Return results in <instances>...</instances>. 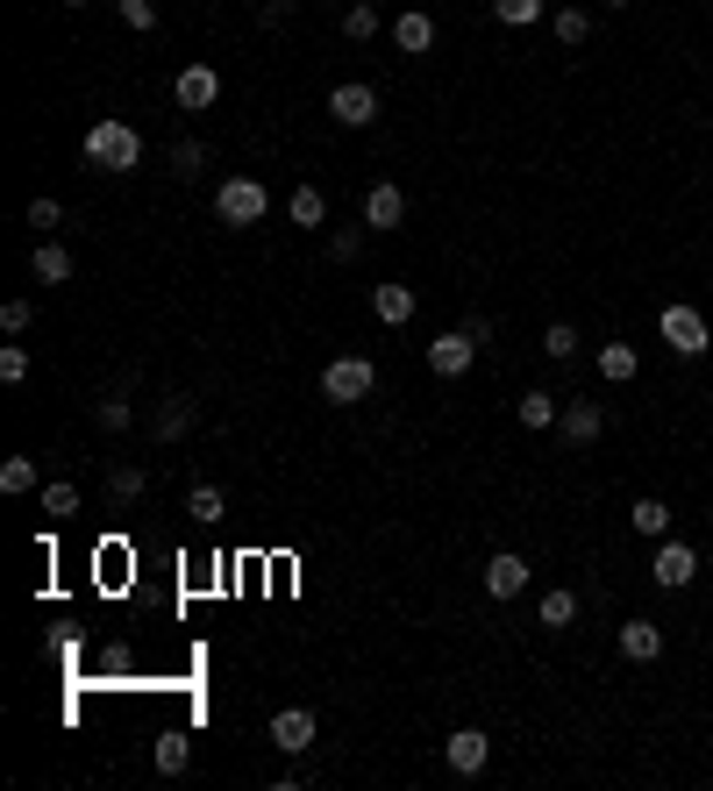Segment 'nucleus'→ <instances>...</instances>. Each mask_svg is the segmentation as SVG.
<instances>
[{
    "label": "nucleus",
    "instance_id": "obj_20",
    "mask_svg": "<svg viewBox=\"0 0 713 791\" xmlns=\"http://www.w3.org/2000/svg\"><path fill=\"white\" fill-rule=\"evenodd\" d=\"M514 414H521V429H557V421H564V407H557V392H521V407H514Z\"/></svg>",
    "mask_w": 713,
    "mask_h": 791
},
{
    "label": "nucleus",
    "instance_id": "obj_27",
    "mask_svg": "<svg viewBox=\"0 0 713 791\" xmlns=\"http://www.w3.org/2000/svg\"><path fill=\"white\" fill-rule=\"evenodd\" d=\"M43 513H51V521H72V513H79V485H72V478L43 485Z\"/></svg>",
    "mask_w": 713,
    "mask_h": 791
},
{
    "label": "nucleus",
    "instance_id": "obj_3",
    "mask_svg": "<svg viewBox=\"0 0 713 791\" xmlns=\"http://www.w3.org/2000/svg\"><path fill=\"white\" fill-rule=\"evenodd\" d=\"M657 336L671 343L678 357H706V349H713V328H706V314H700V307H678V300H671V307L657 314Z\"/></svg>",
    "mask_w": 713,
    "mask_h": 791
},
{
    "label": "nucleus",
    "instance_id": "obj_28",
    "mask_svg": "<svg viewBox=\"0 0 713 791\" xmlns=\"http://www.w3.org/2000/svg\"><path fill=\"white\" fill-rule=\"evenodd\" d=\"M193 763V749H186V735H158V778H179V770Z\"/></svg>",
    "mask_w": 713,
    "mask_h": 791
},
{
    "label": "nucleus",
    "instance_id": "obj_14",
    "mask_svg": "<svg viewBox=\"0 0 713 791\" xmlns=\"http://www.w3.org/2000/svg\"><path fill=\"white\" fill-rule=\"evenodd\" d=\"M371 314L386 328H407L421 314V300H414V285H371Z\"/></svg>",
    "mask_w": 713,
    "mask_h": 791
},
{
    "label": "nucleus",
    "instance_id": "obj_31",
    "mask_svg": "<svg viewBox=\"0 0 713 791\" xmlns=\"http://www.w3.org/2000/svg\"><path fill=\"white\" fill-rule=\"evenodd\" d=\"M94 421H100V429H108V435H121V429H129V400H121V392H108V400H94Z\"/></svg>",
    "mask_w": 713,
    "mask_h": 791
},
{
    "label": "nucleus",
    "instance_id": "obj_43",
    "mask_svg": "<svg viewBox=\"0 0 713 791\" xmlns=\"http://www.w3.org/2000/svg\"><path fill=\"white\" fill-rule=\"evenodd\" d=\"M606 8H628V0H606Z\"/></svg>",
    "mask_w": 713,
    "mask_h": 791
},
{
    "label": "nucleus",
    "instance_id": "obj_10",
    "mask_svg": "<svg viewBox=\"0 0 713 791\" xmlns=\"http://www.w3.org/2000/svg\"><path fill=\"white\" fill-rule=\"evenodd\" d=\"M172 94H179V108H186V115H207V108L222 100V72H215V65H186Z\"/></svg>",
    "mask_w": 713,
    "mask_h": 791
},
{
    "label": "nucleus",
    "instance_id": "obj_37",
    "mask_svg": "<svg viewBox=\"0 0 713 791\" xmlns=\"http://www.w3.org/2000/svg\"><path fill=\"white\" fill-rule=\"evenodd\" d=\"M22 378H29V349L8 343V349H0V386H22Z\"/></svg>",
    "mask_w": 713,
    "mask_h": 791
},
{
    "label": "nucleus",
    "instance_id": "obj_21",
    "mask_svg": "<svg viewBox=\"0 0 713 791\" xmlns=\"http://www.w3.org/2000/svg\"><path fill=\"white\" fill-rule=\"evenodd\" d=\"M579 592H564V585H557V592H542V606H536V620H542V628H571V620H579Z\"/></svg>",
    "mask_w": 713,
    "mask_h": 791
},
{
    "label": "nucleus",
    "instance_id": "obj_13",
    "mask_svg": "<svg viewBox=\"0 0 713 791\" xmlns=\"http://www.w3.org/2000/svg\"><path fill=\"white\" fill-rule=\"evenodd\" d=\"M485 592H493V599H521V592H528V556L499 550L493 564H485Z\"/></svg>",
    "mask_w": 713,
    "mask_h": 791
},
{
    "label": "nucleus",
    "instance_id": "obj_26",
    "mask_svg": "<svg viewBox=\"0 0 713 791\" xmlns=\"http://www.w3.org/2000/svg\"><path fill=\"white\" fill-rule=\"evenodd\" d=\"M343 36H350V43H371L378 36V8H371V0H350V8H343Z\"/></svg>",
    "mask_w": 713,
    "mask_h": 791
},
{
    "label": "nucleus",
    "instance_id": "obj_2",
    "mask_svg": "<svg viewBox=\"0 0 713 791\" xmlns=\"http://www.w3.org/2000/svg\"><path fill=\"white\" fill-rule=\"evenodd\" d=\"M215 215L229 221V228H257V221L271 215V193L257 186V178H222V186H215Z\"/></svg>",
    "mask_w": 713,
    "mask_h": 791
},
{
    "label": "nucleus",
    "instance_id": "obj_11",
    "mask_svg": "<svg viewBox=\"0 0 713 791\" xmlns=\"http://www.w3.org/2000/svg\"><path fill=\"white\" fill-rule=\"evenodd\" d=\"M485 756H493V741H485V727H457V735L443 741V763L457 770V778H478Z\"/></svg>",
    "mask_w": 713,
    "mask_h": 791
},
{
    "label": "nucleus",
    "instance_id": "obj_19",
    "mask_svg": "<svg viewBox=\"0 0 713 791\" xmlns=\"http://www.w3.org/2000/svg\"><path fill=\"white\" fill-rule=\"evenodd\" d=\"M628 521H635V535H649V542H663V535H671V507H663L657 492H649V499H635V507H628Z\"/></svg>",
    "mask_w": 713,
    "mask_h": 791
},
{
    "label": "nucleus",
    "instance_id": "obj_5",
    "mask_svg": "<svg viewBox=\"0 0 713 791\" xmlns=\"http://www.w3.org/2000/svg\"><path fill=\"white\" fill-rule=\"evenodd\" d=\"M649 577H657L663 592H685L692 577H700V556H692V542H671V535H663V542H657V564H649Z\"/></svg>",
    "mask_w": 713,
    "mask_h": 791
},
{
    "label": "nucleus",
    "instance_id": "obj_8",
    "mask_svg": "<svg viewBox=\"0 0 713 791\" xmlns=\"http://www.w3.org/2000/svg\"><path fill=\"white\" fill-rule=\"evenodd\" d=\"M271 749H279V756H307V749H314V713H307V706L271 713Z\"/></svg>",
    "mask_w": 713,
    "mask_h": 791
},
{
    "label": "nucleus",
    "instance_id": "obj_33",
    "mask_svg": "<svg viewBox=\"0 0 713 791\" xmlns=\"http://www.w3.org/2000/svg\"><path fill=\"white\" fill-rule=\"evenodd\" d=\"M493 14L507 29H528V22H542V0H493Z\"/></svg>",
    "mask_w": 713,
    "mask_h": 791
},
{
    "label": "nucleus",
    "instance_id": "obj_16",
    "mask_svg": "<svg viewBox=\"0 0 713 791\" xmlns=\"http://www.w3.org/2000/svg\"><path fill=\"white\" fill-rule=\"evenodd\" d=\"M392 51H407V57H429L435 51V22L421 8H407L400 22H392Z\"/></svg>",
    "mask_w": 713,
    "mask_h": 791
},
{
    "label": "nucleus",
    "instance_id": "obj_4",
    "mask_svg": "<svg viewBox=\"0 0 713 791\" xmlns=\"http://www.w3.org/2000/svg\"><path fill=\"white\" fill-rule=\"evenodd\" d=\"M371 386H378V371L364 357H336L322 371V400H336V407H357V400H371Z\"/></svg>",
    "mask_w": 713,
    "mask_h": 791
},
{
    "label": "nucleus",
    "instance_id": "obj_23",
    "mask_svg": "<svg viewBox=\"0 0 713 791\" xmlns=\"http://www.w3.org/2000/svg\"><path fill=\"white\" fill-rule=\"evenodd\" d=\"M143 492H150V470H136V464H121L115 478H108V499H115L121 513H129V507H136V499H143Z\"/></svg>",
    "mask_w": 713,
    "mask_h": 791
},
{
    "label": "nucleus",
    "instance_id": "obj_40",
    "mask_svg": "<svg viewBox=\"0 0 713 791\" xmlns=\"http://www.w3.org/2000/svg\"><path fill=\"white\" fill-rule=\"evenodd\" d=\"M293 8H300V0H264V8H257V22L271 29V22H285V14H293Z\"/></svg>",
    "mask_w": 713,
    "mask_h": 791
},
{
    "label": "nucleus",
    "instance_id": "obj_22",
    "mask_svg": "<svg viewBox=\"0 0 713 791\" xmlns=\"http://www.w3.org/2000/svg\"><path fill=\"white\" fill-rule=\"evenodd\" d=\"M285 215H293V228H322V221H328V201H322V186H293V201H285Z\"/></svg>",
    "mask_w": 713,
    "mask_h": 791
},
{
    "label": "nucleus",
    "instance_id": "obj_34",
    "mask_svg": "<svg viewBox=\"0 0 713 791\" xmlns=\"http://www.w3.org/2000/svg\"><path fill=\"white\" fill-rule=\"evenodd\" d=\"M542 357H557V364L579 357V328H571V322H550V336H542Z\"/></svg>",
    "mask_w": 713,
    "mask_h": 791
},
{
    "label": "nucleus",
    "instance_id": "obj_24",
    "mask_svg": "<svg viewBox=\"0 0 713 791\" xmlns=\"http://www.w3.org/2000/svg\"><path fill=\"white\" fill-rule=\"evenodd\" d=\"M186 513H193L201 528H215L222 513H229V499H222V485H193V492H186Z\"/></svg>",
    "mask_w": 713,
    "mask_h": 791
},
{
    "label": "nucleus",
    "instance_id": "obj_30",
    "mask_svg": "<svg viewBox=\"0 0 713 791\" xmlns=\"http://www.w3.org/2000/svg\"><path fill=\"white\" fill-rule=\"evenodd\" d=\"M36 485V456H8L0 464V492H29Z\"/></svg>",
    "mask_w": 713,
    "mask_h": 791
},
{
    "label": "nucleus",
    "instance_id": "obj_41",
    "mask_svg": "<svg viewBox=\"0 0 713 791\" xmlns=\"http://www.w3.org/2000/svg\"><path fill=\"white\" fill-rule=\"evenodd\" d=\"M464 336L485 349V343H493V322H485V314H464Z\"/></svg>",
    "mask_w": 713,
    "mask_h": 791
},
{
    "label": "nucleus",
    "instance_id": "obj_9",
    "mask_svg": "<svg viewBox=\"0 0 713 791\" xmlns=\"http://www.w3.org/2000/svg\"><path fill=\"white\" fill-rule=\"evenodd\" d=\"M328 115L343 121V129H371L378 121V94L364 79H350V86H336V94H328Z\"/></svg>",
    "mask_w": 713,
    "mask_h": 791
},
{
    "label": "nucleus",
    "instance_id": "obj_25",
    "mask_svg": "<svg viewBox=\"0 0 713 791\" xmlns=\"http://www.w3.org/2000/svg\"><path fill=\"white\" fill-rule=\"evenodd\" d=\"M186 429H193V400H164V414H158V443H186Z\"/></svg>",
    "mask_w": 713,
    "mask_h": 791
},
{
    "label": "nucleus",
    "instance_id": "obj_7",
    "mask_svg": "<svg viewBox=\"0 0 713 791\" xmlns=\"http://www.w3.org/2000/svg\"><path fill=\"white\" fill-rule=\"evenodd\" d=\"M472 364H478V343L464 336V328H450V336L429 343V371H435V378H464Z\"/></svg>",
    "mask_w": 713,
    "mask_h": 791
},
{
    "label": "nucleus",
    "instance_id": "obj_38",
    "mask_svg": "<svg viewBox=\"0 0 713 791\" xmlns=\"http://www.w3.org/2000/svg\"><path fill=\"white\" fill-rule=\"evenodd\" d=\"M57 221H65V207H57L51 193H43V201H29V228H43V236H51Z\"/></svg>",
    "mask_w": 713,
    "mask_h": 791
},
{
    "label": "nucleus",
    "instance_id": "obj_17",
    "mask_svg": "<svg viewBox=\"0 0 713 791\" xmlns=\"http://www.w3.org/2000/svg\"><path fill=\"white\" fill-rule=\"evenodd\" d=\"M29 271H36L43 285H65V279H72V250H65V242H51V236H43L36 250H29Z\"/></svg>",
    "mask_w": 713,
    "mask_h": 791
},
{
    "label": "nucleus",
    "instance_id": "obj_35",
    "mask_svg": "<svg viewBox=\"0 0 713 791\" xmlns=\"http://www.w3.org/2000/svg\"><path fill=\"white\" fill-rule=\"evenodd\" d=\"M328 257H336V264H357L364 257V228H336V236H328Z\"/></svg>",
    "mask_w": 713,
    "mask_h": 791
},
{
    "label": "nucleus",
    "instance_id": "obj_1",
    "mask_svg": "<svg viewBox=\"0 0 713 791\" xmlns=\"http://www.w3.org/2000/svg\"><path fill=\"white\" fill-rule=\"evenodd\" d=\"M79 150H86V164H100V172H136V164H143V136H136L121 115H100Z\"/></svg>",
    "mask_w": 713,
    "mask_h": 791
},
{
    "label": "nucleus",
    "instance_id": "obj_39",
    "mask_svg": "<svg viewBox=\"0 0 713 791\" xmlns=\"http://www.w3.org/2000/svg\"><path fill=\"white\" fill-rule=\"evenodd\" d=\"M29 322H36V307H29V300H8V307H0V328H8V336H22Z\"/></svg>",
    "mask_w": 713,
    "mask_h": 791
},
{
    "label": "nucleus",
    "instance_id": "obj_32",
    "mask_svg": "<svg viewBox=\"0 0 713 791\" xmlns=\"http://www.w3.org/2000/svg\"><path fill=\"white\" fill-rule=\"evenodd\" d=\"M593 36V14L585 8H557V43H585Z\"/></svg>",
    "mask_w": 713,
    "mask_h": 791
},
{
    "label": "nucleus",
    "instance_id": "obj_15",
    "mask_svg": "<svg viewBox=\"0 0 713 791\" xmlns=\"http://www.w3.org/2000/svg\"><path fill=\"white\" fill-rule=\"evenodd\" d=\"M620 657L628 663H657L663 657V628L657 620H620Z\"/></svg>",
    "mask_w": 713,
    "mask_h": 791
},
{
    "label": "nucleus",
    "instance_id": "obj_18",
    "mask_svg": "<svg viewBox=\"0 0 713 791\" xmlns=\"http://www.w3.org/2000/svg\"><path fill=\"white\" fill-rule=\"evenodd\" d=\"M593 364H599V378H606V386H628V378L642 371V357H635L628 343H599V357H593Z\"/></svg>",
    "mask_w": 713,
    "mask_h": 791
},
{
    "label": "nucleus",
    "instance_id": "obj_12",
    "mask_svg": "<svg viewBox=\"0 0 713 791\" xmlns=\"http://www.w3.org/2000/svg\"><path fill=\"white\" fill-rule=\"evenodd\" d=\"M407 221V193L392 186V178H378L371 193H364V228H400Z\"/></svg>",
    "mask_w": 713,
    "mask_h": 791
},
{
    "label": "nucleus",
    "instance_id": "obj_36",
    "mask_svg": "<svg viewBox=\"0 0 713 791\" xmlns=\"http://www.w3.org/2000/svg\"><path fill=\"white\" fill-rule=\"evenodd\" d=\"M121 22H129L136 36H150V29H158V0H121Z\"/></svg>",
    "mask_w": 713,
    "mask_h": 791
},
{
    "label": "nucleus",
    "instance_id": "obj_29",
    "mask_svg": "<svg viewBox=\"0 0 713 791\" xmlns=\"http://www.w3.org/2000/svg\"><path fill=\"white\" fill-rule=\"evenodd\" d=\"M201 172H207V143H193V136L172 143V178H201Z\"/></svg>",
    "mask_w": 713,
    "mask_h": 791
},
{
    "label": "nucleus",
    "instance_id": "obj_42",
    "mask_svg": "<svg viewBox=\"0 0 713 791\" xmlns=\"http://www.w3.org/2000/svg\"><path fill=\"white\" fill-rule=\"evenodd\" d=\"M65 8H94V0H65Z\"/></svg>",
    "mask_w": 713,
    "mask_h": 791
},
{
    "label": "nucleus",
    "instance_id": "obj_6",
    "mask_svg": "<svg viewBox=\"0 0 713 791\" xmlns=\"http://www.w3.org/2000/svg\"><path fill=\"white\" fill-rule=\"evenodd\" d=\"M557 435H564L571 449H593L599 435H606V407H599V400H571L564 421H557Z\"/></svg>",
    "mask_w": 713,
    "mask_h": 791
}]
</instances>
